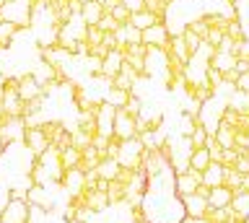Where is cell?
<instances>
[{
  "instance_id": "11",
  "label": "cell",
  "mask_w": 249,
  "mask_h": 223,
  "mask_svg": "<svg viewBox=\"0 0 249 223\" xmlns=\"http://www.w3.org/2000/svg\"><path fill=\"white\" fill-rule=\"evenodd\" d=\"M122 52L120 50H109L104 57H101V75H104V78H109L112 81L117 73H120V68H122Z\"/></svg>"
},
{
  "instance_id": "13",
  "label": "cell",
  "mask_w": 249,
  "mask_h": 223,
  "mask_svg": "<svg viewBox=\"0 0 249 223\" xmlns=\"http://www.w3.org/2000/svg\"><path fill=\"white\" fill-rule=\"evenodd\" d=\"M179 200H182V213L184 215H192V218H202V213L208 210V200L197 197L195 192H192V195L179 197Z\"/></svg>"
},
{
  "instance_id": "22",
  "label": "cell",
  "mask_w": 249,
  "mask_h": 223,
  "mask_svg": "<svg viewBox=\"0 0 249 223\" xmlns=\"http://www.w3.org/2000/svg\"><path fill=\"white\" fill-rule=\"evenodd\" d=\"M124 195H127V187L117 179H109L107 184V197H109V205H120L124 203Z\"/></svg>"
},
{
  "instance_id": "16",
  "label": "cell",
  "mask_w": 249,
  "mask_h": 223,
  "mask_svg": "<svg viewBox=\"0 0 249 223\" xmlns=\"http://www.w3.org/2000/svg\"><path fill=\"white\" fill-rule=\"evenodd\" d=\"M231 200H233V192L229 187H210L208 192V207H226V205H231Z\"/></svg>"
},
{
  "instance_id": "7",
  "label": "cell",
  "mask_w": 249,
  "mask_h": 223,
  "mask_svg": "<svg viewBox=\"0 0 249 223\" xmlns=\"http://www.w3.org/2000/svg\"><path fill=\"white\" fill-rule=\"evenodd\" d=\"M202 184V172H195V169H187L184 174H174V192L179 197L192 195L195 187Z\"/></svg>"
},
{
  "instance_id": "17",
  "label": "cell",
  "mask_w": 249,
  "mask_h": 223,
  "mask_svg": "<svg viewBox=\"0 0 249 223\" xmlns=\"http://www.w3.org/2000/svg\"><path fill=\"white\" fill-rule=\"evenodd\" d=\"M202 184L205 187H221L223 184V166L218 161H210L208 169L202 172Z\"/></svg>"
},
{
  "instance_id": "38",
  "label": "cell",
  "mask_w": 249,
  "mask_h": 223,
  "mask_svg": "<svg viewBox=\"0 0 249 223\" xmlns=\"http://www.w3.org/2000/svg\"><path fill=\"white\" fill-rule=\"evenodd\" d=\"M91 145L101 153V156H104V151H107V145H109V135H99V133H96V135L91 137Z\"/></svg>"
},
{
  "instance_id": "4",
  "label": "cell",
  "mask_w": 249,
  "mask_h": 223,
  "mask_svg": "<svg viewBox=\"0 0 249 223\" xmlns=\"http://www.w3.org/2000/svg\"><path fill=\"white\" fill-rule=\"evenodd\" d=\"M169 26H166V21H156L153 26H148L140 32V42L145 44V47H166V42H169Z\"/></svg>"
},
{
  "instance_id": "6",
  "label": "cell",
  "mask_w": 249,
  "mask_h": 223,
  "mask_svg": "<svg viewBox=\"0 0 249 223\" xmlns=\"http://www.w3.org/2000/svg\"><path fill=\"white\" fill-rule=\"evenodd\" d=\"M23 133H26V125H23L21 117H11V120H5L3 125H0V140H3L5 148L13 145V143H21Z\"/></svg>"
},
{
  "instance_id": "2",
  "label": "cell",
  "mask_w": 249,
  "mask_h": 223,
  "mask_svg": "<svg viewBox=\"0 0 249 223\" xmlns=\"http://www.w3.org/2000/svg\"><path fill=\"white\" fill-rule=\"evenodd\" d=\"M138 135V122L132 114H127L120 106L114 112V125H112V137L114 140H127V137H135Z\"/></svg>"
},
{
  "instance_id": "39",
  "label": "cell",
  "mask_w": 249,
  "mask_h": 223,
  "mask_svg": "<svg viewBox=\"0 0 249 223\" xmlns=\"http://www.w3.org/2000/svg\"><path fill=\"white\" fill-rule=\"evenodd\" d=\"M233 88H236V91H244V94H249V70L239 75L236 83H233Z\"/></svg>"
},
{
  "instance_id": "9",
  "label": "cell",
  "mask_w": 249,
  "mask_h": 223,
  "mask_svg": "<svg viewBox=\"0 0 249 223\" xmlns=\"http://www.w3.org/2000/svg\"><path fill=\"white\" fill-rule=\"evenodd\" d=\"M26 203L42 207V210H47V213L54 207V200L50 197V192H47L44 184H31V187L26 189Z\"/></svg>"
},
{
  "instance_id": "36",
  "label": "cell",
  "mask_w": 249,
  "mask_h": 223,
  "mask_svg": "<svg viewBox=\"0 0 249 223\" xmlns=\"http://www.w3.org/2000/svg\"><path fill=\"white\" fill-rule=\"evenodd\" d=\"M109 16H112V18L117 21V24H127V21H130V11L120 3V5H114V8L109 11Z\"/></svg>"
},
{
  "instance_id": "18",
  "label": "cell",
  "mask_w": 249,
  "mask_h": 223,
  "mask_svg": "<svg viewBox=\"0 0 249 223\" xmlns=\"http://www.w3.org/2000/svg\"><path fill=\"white\" fill-rule=\"evenodd\" d=\"M104 158L101 153L93 148V145H86V148L81 151V161H78V169L81 172H91V169H96L99 166V161Z\"/></svg>"
},
{
  "instance_id": "32",
  "label": "cell",
  "mask_w": 249,
  "mask_h": 223,
  "mask_svg": "<svg viewBox=\"0 0 249 223\" xmlns=\"http://www.w3.org/2000/svg\"><path fill=\"white\" fill-rule=\"evenodd\" d=\"M179 34H182V39H184V44H187V50H190V55H192V52L200 47V42H202V39H200V36L195 34V32H190V29H187V26H184V29H182V32H179Z\"/></svg>"
},
{
  "instance_id": "45",
  "label": "cell",
  "mask_w": 249,
  "mask_h": 223,
  "mask_svg": "<svg viewBox=\"0 0 249 223\" xmlns=\"http://www.w3.org/2000/svg\"><path fill=\"white\" fill-rule=\"evenodd\" d=\"M163 3H166V5H169V3H174V0H163Z\"/></svg>"
},
{
  "instance_id": "25",
  "label": "cell",
  "mask_w": 249,
  "mask_h": 223,
  "mask_svg": "<svg viewBox=\"0 0 249 223\" xmlns=\"http://www.w3.org/2000/svg\"><path fill=\"white\" fill-rule=\"evenodd\" d=\"M78 161H81V151L78 148H65V151H60V166H62V172H68V169H78Z\"/></svg>"
},
{
  "instance_id": "27",
  "label": "cell",
  "mask_w": 249,
  "mask_h": 223,
  "mask_svg": "<svg viewBox=\"0 0 249 223\" xmlns=\"http://www.w3.org/2000/svg\"><path fill=\"white\" fill-rule=\"evenodd\" d=\"M117 172H120V164H117L114 158H101L99 166H96V174L101 176V179H114Z\"/></svg>"
},
{
  "instance_id": "44",
  "label": "cell",
  "mask_w": 249,
  "mask_h": 223,
  "mask_svg": "<svg viewBox=\"0 0 249 223\" xmlns=\"http://www.w3.org/2000/svg\"><path fill=\"white\" fill-rule=\"evenodd\" d=\"M5 151V145H3V140H0V153H3Z\"/></svg>"
},
{
  "instance_id": "3",
  "label": "cell",
  "mask_w": 249,
  "mask_h": 223,
  "mask_svg": "<svg viewBox=\"0 0 249 223\" xmlns=\"http://www.w3.org/2000/svg\"><path fill=\"white\" fill-rule=\"evenodd\" d=\"M29 221V203L18 197H11L0 210V223H26Z\"/></svg>"
},
{
  "instance_id": "35",
  "label": "cell",
  "mask_w": 249,
  "mask_h": 223,
  "mask_svg": "<svg viewBox=\"0 0 249 223\" xmlns=\"http://www.w3.org/2000/svg\"><path fill=\"white\" fill-rule=\"evenodd\" d=\"M83 39L93 47V44H101V39H104V32H101L99 26H86V36H83Z\"/></svg>"
},
{
  "instance_id": "37",
  "label": "cell",
  "mask_w": 249,
  "mask_h": 223,
  "mask_svg": "<svg viewBox=\"0 0 249 223\" xmlns=\"http://www.w3.org/2000/svg\"><path fill=\"white\" fill-rule=\"evenodd\" d=\"M233 55L241 60H249V36H244V39H239L233 44Z\"/></svg>"
},
{
  "instance_id": "19",
  "label": "cell",
  "mask_w": 249,
  "mask_h": 223,
  "mask_svg": "<svg viewBox=\"0 0 249 223\" xmlns=\"http://www.w3.org/2000/svg\"><path fill=\"white\" fill-rule=\"evenodd\" d=\"M156 21H161L159 16H156V13H151V11H135V13H130V21L127 24H132L135 29H140V32H143V29H148V26H153Z\"/></svg>"
},
{
  "instance_id": "14",
  "label": "cell",
  "mask_w": 249,
  "mask_h": 223,
  "mask_svg": "<svg viewBox=\"0 0 249 223\" xmlns=\"http://www.w3.org/2000/svg\"><path fill=\"white\" fill-rule=\"evenodd\" d=\"M78 16H81V21L86 26H96V21L104 16V8H101L99 0H89V3L81 5V13H78Z\"/></svg>"
},
{
  "instance_id": "40",
  "label": "cell",
  "mask_w": 249,
  "mask_h": 223,
  "mask_svg": "<svg viewBox=\"0 0 249 223\" xmlns=\"http://www.w3.org/2000/svg\"><path fill=\"white\" fill-rule=\"evenodd\" d=\"M233 70H236L239 75H241V73H247V70H249V60H241V57H236V63H233Z\"/></svg>"
},
{
  "instance_id": "33",
  "label": "cell",
  "mask_w": 249,
  "mask_h": 223,
  "mask_svg": "<svg viewBox=\"0 0 249 223\" xmlns=\"http://www.w3.org/2000/svg\"><path fill=\"white\" fill-rule=\"evenodd\" d=\"M195 125H197V117H192V114H182V120H179V133H182V137H187L195 130Z\"/></svg>"
},
{
  "instance_id": "15",
  "label": "cell",
  "mask_w": 249,
  "mask_h": 223,
  "mask_svg": "<svg viewBox=\"0 0 249 223\" xmlns=\"http://www.w3.org/2000/svg\"><path fill=\"white\" fill-rule=\"evenodd\" d=\"M213 137H215V143L221 145V148H233V143H236V130H233L229 122H218V127H215V133H213Z\"/></svg>"
},
{
  "instance_id": "29",
  "label": "cell",
  "mask_w": 249,
  "mask_h": 223,
  "mask_svg": "<svg viewBox=\"0 0 249 223\" xmlns=\"http://www.w3.org/2000/svg\"><path fill=\"white\" fill-rule=\"evenodd\" d=\"M187 140H190V145H192V148H202V145H205V140H208V133H205V127H202L200 122H197V125H195V130H192L190 135H187Z\"/></svg>"
},
{
  "instance_id": "21",
  "label": "cell",
  "mask_w": 249,
  "mask_h": 223,
  "mask_svg": "<svg viewBox=\"0 0 249 223\" xmlns=\"http://www.w3.org/2000/svg\"><path fill=\"white\" fill-rule=\"evenodd\" d=\"M127 96H130V91H122V88L109 86L104 94H101V102H107V104H112L114 109H120V106H124V102H127Z\"/></svg>"
},
{
  "instance_id": "26",
  "label": "cell",
  "mask_w": 249,
  "mask_h": 223,
  "mask_svg": "<svg viewBox=\"0 0 249 223\" xmlns=\"http://www.w3.org/2000/svg\"><path fill=\"white\" fill-rule=\"evenodd\" d=\"M78 130H83L86 135H96V117H93V112H78V122H75Z\"/></svg>"
},
{
  "instance_id": "8",
  "label": "cell",
  "mask_w": 249,
  "mask_h": 223,
  "mask_svg": "<svg viewBox=\"0 0 249 223\" xmlns=\"http://www.w3.org/2000/svg\"><path fill=\"white\" fill-rule=\"evenodd\" d=\"M23 145H26V151L31 156H39V153H44L50 148V140H47V135L42 133V127H29L26 133H23Z\"/></svg>"
},
{
  "instance_id": "31",
  "label": "cell",
  "mask_w": 249,
  "mask_h": 223,
  "mask_svg": "<svg viewBox=\"0 0 249 223\" xmlns=\"http://www.w3.org/2000/svg\"><path fill=\"white\" fill-rule=\"evenodd\" d=\"M226 36H231L233 42H239V39H244V26H241V21L239 18H231L229 24H226Z\"/></svg>"
},
{
  "instance_id": "42",
  "label": "cell",
  "mask_w": 249,
  "mask_h": 223,
  "mask_svg": "<svg viewBox=\"0 0 249 223\" xmlns=\"http://www.w3.org/2000/svg\"><path fill=\"white\" fill-rule=\"evenodd\" d=\"M241 192H247V195H249V174L241 176Z\"/></svg>"
},
{
  "instance_id": "34",
  "label": "cell",
  "mask_w": 249,
  "mask_h": 223,
  "mask_svg": "<svg viewBox=\"0 0 249 223\" xmlns=\"http://www.w3.org/2000/svg\"><path fill=\"white\" fill-rule=\"evenodd\" d=\"M96 26H99L104 34H112V32H117V26H122V24H117V21H114L112 16H109V13H104V16H101V18L96 21Z\"/></svg>"
},
{
  "instance_id": "30",
  "label": "cell",
  "mask_w": 249,
  "mask_h": 223,
  "mask_svg": "<svg viewBox=\"0 0 249 223\" xmlns=\"http://www.w3.org/2000/svg\"><path fill=\"white\" fill-rule=\"evenodd\" d=\"M236 158H239V148H236V145H233V148H223V151H221V158H218V164H221L223 169H233Z\"/></svg>"
},
{
  "instance_id": "12",
  "label": "cell",
  "mask_w": 249,
  "mask_h": 223,
  "mask_svg": "<svg viewBox=\"0 0 249 223\" xmlns=\"http://www.w3.org/2000/svg\"><path fill=\"white\" fill-rule=\"evenodd\" d=\"M81 197H83V207H89L91 213H104L109 207V197H107V192H101V189L83 192Z\"/></svg>"
},
{
  "instance_id": "1",
  "label": "cell",
  "mask_w": 249,
  "mask_h": 223,
  "mask_svg": "<svg viewBox=\"0 0 249 223\" xmlns=\"http://www.w3.org/2000/svg\"><path fill=\"white\" fill-rule=\"evenodd\" d=\"M143 143L140 137H127V140H120V151H117V164L122 169H132V172H140V164H143Z\"/></svg>"
},
{
  "instance_id": "28",
  "label": "cell",
  "mask_w": 249,
  "mask_h": 223,
  "mask_svg": "<svg viewBox=\"0 0 249 223\" xmlns=\"http://www.w3.org/2000/svg\"><path fill=\"white\" fill-rule=\"evenodd\" d=\"M241 176L236 169H223V187H229L231 192H239L241 189Z\"/></svg>"
},
{
  "instance_id": "10",
  "label": "cell",
  "mask_w": 249,
  "mask_h": 223,
  "mask_svg": "<svg viewBox=\"0 0 249 223\" xmlns=\"http://www.w3.org/2000/svg\"><path fill=\"white\" fill-rule=\"evenodd\" d=\"M16 94H18L23 102H31V99H36V96H44L42 86L34 81V75H31V73L18 75V88H16Z\"/></svg>"
},
{
  "instance_id": "43",
  "label": "cell",
  "mask_w": 249,
  "mask_h": 223,
  "mask_svg": "<svg viewBox=\"0 0 249 223\" xmlns=\"http://www.w3.org/2000/svg\"><path fill=\"white\" fill-rule=\"evenodd\" d=\"M65 223H83V221H78V218H73V221H65Z\"/></svg>"
},
{
  "instance_id": "23",
  "label": "cell",
  "mask_w": 249,
  "mask_h": 223,
  "mask_svg": "<svg viewBox=\"0 0 249 223\" xmlns=\"http://www.w3.org/2000/svg\"><path fill=\"white\" fill-rule=\"evenodd\" d=\"M21 29L11 24V21H0V50H8L16 39V34H18Z\"/></svg>"
},
{
  "instance_id": "24",
  "label": "cell",
  "mask_w": 249,
  "mask_h": 223,
  "mask_svg": "<svg viewBox=\"0 0 249 223\" xmlns=\"http://www.w3.org/2000/svg\"><path fill=\"white\" fill-rule=\"evenodd\" d=\"M233 63H236V55H231V52H218V50H215V55L210 57V65H213V68H218L221 73L231 70V68H233Z\"/></svg>"
},
{
  "instance_id": "5",
  "label": "cell",
  "mask_w": 249,
  "mask_h": 223,
  "mask_svg": "<svg viewBox=\"0 0 249 223\" xmlns=\"http://www.w3.org/2000/svg\"><path fill=\"white\" fill-rule=\"evenodd\" d=\"M23 99L16 94V88H0V114L5 117H23Z\"/></svg>"
},
{
  "instance_id": "41",
  "label": "cell",
  "mask_w": 249,
  "mask_h": 223,
  "mask_svg": "<svg viewBox=\"0 0 249 223\" xmlns=\"http://www.w3.org/2000/svg\"><path fill=\"white\" fill-rule=\"evenodd\" d=\"M182 223H210V221H205V218H192V215H184Z\"/></svg>"
},
{
  "instance_id": "20",
  "label": "cell",
  "mask_w": 249,
  "mask_h": 223,
  "mask_svg": "<svg viewBox=\"0 0 249 223\" xmlns=\"http://www.w3.org/2000/svg\"><path fill=\"white\" fill-rule=\"evenodd\" d=\"M208 164H210V153H208L205 145L190 151V169H195V172H205Z\"/></svg>"
}]
</instances>
